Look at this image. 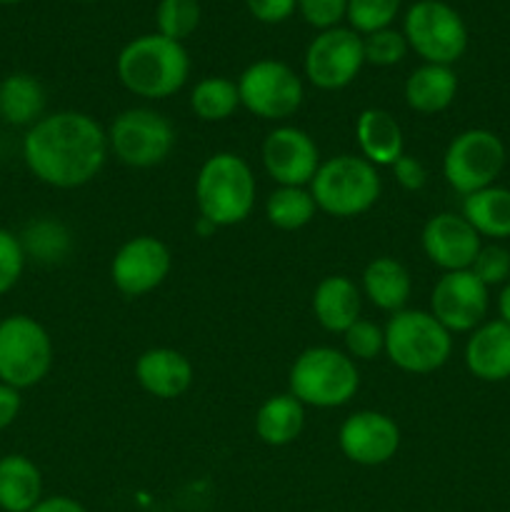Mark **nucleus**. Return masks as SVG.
Here are the masks:
<instances>
[{
  "label": "nucleus",
  "instance_id": "obj_12",
  "mask_svg": "<svg viewBox=\"0 0 510 512\" xmlns=\"http://www.w3.org/2000/svg\"><path fill=\"white\" fill-rule=\"evenodd\" d=\"M365 65L363 35L355 30H320L308 43L303 55V70L310 85L318 90H343L353 83Z\"/></svg>",
  "mask_w": 510,
  "mask_h": 512
},
{
  "label": "nucleus",
  "instance_id": "obj_21",
  "mask_svg": "<svg viewBox=\"0 0 510 512\" xmlns=\"http://www.w3.org/2000/svg\"><path fill=\"white\" fill-rule=\"evenodd\" d=\"M363 293L345 275H328L313 290V313L320 328L343 335L355 320H360Z\"/></svg>",
  "mask_w": 510,
  "mask_h": 512
},
{
  "label": "nucleus",
  "instance_id": "obj_6",
  "mask_svg": "<svg viewBox=\"0 0 510 512\" xmlns=\"http://www.w3.org/2000/svg\"><path fill=\"white\" fill-rule=\"evenodd\" d=\"M308 188L318 210H323L325 215L358 218L378 203L383 180L378 168L360 155H335L320 163Z\"/></svg>",
  "mask_w": 510,
  "mask_h": 512
},
{
  "label": "nucleus",
  "instance_id": "obj_13",
  "mask_svg": "<svg viewBox=\"0 0 510 512\" xmlns=\"http://www.w3.org/2000/svg\"><path fill=\"white\" fill-rule=\"evenodd\" d=\"M173 270L170 248L155 235H135L115 250L110 260V280L125 298L153 293Z\"/></svg>",
  "mask_w": 510,
  "mask_h": 512
},
{
  "label": "nucleus",
  "instance_id": "obj_37",
  "mask_svg": "<svg viewBox=\"0 0 510 512\" xmlns=\"http://www.w3.org/2000/svg\"><path fill=\"white\" fill-rule=\"evenodd\" d=\"M298 13L320 33V30L338 28L340 20H345L348 0H298Z\"/></svg>",
  "mask_w": 510,
  "mask_h": 512
},
{
  "label": "nucleus",
  "instance_id": "obj_14",
  "mask_svg": "<svg viewBox=\"0 0 510 512\" xmlns=\"http://www.w3.org/2000/svg\"><path fill=\"white\" fill-rule=\"evenodd\" d=\"M488 285L473 270L443 273L430 293V313L450 333H473L488 313Z\"/></svg>",
  "mask_w": 510,
  "mask_h": 512
},
{
  "label": "nucleus",
  "instance_id": "obj_20",
  "mask_svg": "<svg viewBox=\"0 0 510 512\" xmlns=\"http://www.w3.org/2000/svg\"><path fill=\"white\" fill-rule=\"evenodd\" d=\"M355 143L360 148V158L370 165H393L405 153L403 128L398 120L383 108H365L355 118Z\"/></svg>",
  "mask_w": 510,
  "mask_h": 512
},
{
  "label": "nucleus",
  "instance_id": "obj_32",
  "mask_svg": "<svg viewBox=\"0 0 510 512\" xmlns=\"http://www.w3.org/2000/svg\"><path fill=\"white\" fill-rule=\"evenodd\" d=\"M400 5H403V0H348L345 20L350 23V30L365 38L370 33H378V30L393 28Z\"/></svg>",
  "mask_w": 510,
  "mask_h": 512
},
{
  "label": "nucleus",
  "instance_id": "obj_41",
  "mask_svg": "<svg viewBox=\"0 0 510 512\" xmlns=\"http://www.w3.org/2000/svg\"><path fill=\"white\" fill-rule=\"evenodd\" d=\"M30 512H88L78 500L68 498V495H50L43 498Z\"/></svg>",
  "mask_w": 510,
  "mask_h": 512
},
{
  "label": "nucleus",
  "instance_id": "obj_35",
  "mask_svg": "<svg viewBox=\"0 0 510 512\" xmlns=\"http://www.w3.org/2000/svg\"><path fill=\"white\" fill-rule=\"evenodd\" d=\"M25 263H28V255L20 243V235L0 228V295L10 293L20 283Z\"/></svg>",
  "mask_w": 510,
  "mask_h": 512
},
{
  "label": "nucleus",
  "instance_id": "obj_19",
  "mask_svg": "<svg viewBox=\"0 0 510 512\" xmlns=\"http://www.w3.org/2000/svg\"><path fill=\"white\" fill-rule=\"evenodd\" d=\"M465 365L483 383H503L510 378V325L488 320L470 333L465 343Z\"/></svg>",
  "mask_w": 510,
  "mask_h": 512
},
{
  "label": "nucleus",
  "instance_id": "obj_2",
  "mask_svg": "<svg viewBox=\"0 0 510 512\" xmlns=\"http://www.w3.org/2000/svg\"><path fill=\"white\" fill-rule=\"evenodd\" d=\"M115 73L128 93L145 100H165L188 83L190 55L183 43L160 33L138 35L118 53Z\"/></svg>",
  "mask_w": 510,
  "mask_h": 512
},
{
  "label": "nucleus",
  "instance_id": "obj_24",
  "mask_svg": "<svg viewBox=\"0 0 510 512\" xmlns=\"http://www.w3.org/2000/svg\"><path fill=\"white\" fill-rule=\"evenodd\" d=\"M43 500V473L30 458L8 453L0 458V510L30 512Z\"/></svg>",
  "mask_w": 510,
  "mask_h": 512
},
{
  "label": "nucleus",
  "instance_id": "obj_25",
  "mask_svg": "<svg viewBox=\"0 0 510 512\" xmlns=\"http://www.w3.org/2000/svg\"><path fill=\"white\" fill-rule=\"evenodd\" d=\"M48 95L30 73H10L0 80V120L13 128H33L45 115Z\"/></svg>",
  "mask_w": 510,
  "mask_h": 512
},
{
  "label": "nucleus",
  "instance_id": "obj_29",
  "mask_svg": "<svg viewBox=\"0 0 510 512\" xmlns=\"http://www.w3.org/2000/svg\"><path fill=\"white\" fill-rule=\"evenodd\" d=\"M318 205H315L310 188H288L278 185L265 200V218L273 228L293 233L313 223Z\"/></svg>",
  "mask_w": 510,
  "mask_h": 512
},
{
  "label": "nucleus",
  "instance_id": "obj_7",
  "mask_svg": "<svg viewBox=\"0 0 510 512\" xmlns=\"http://www.w3.org/2000/svg\"><path fill=\"white\" fill-rule=\"evenodd\" d=\"M53 338L40 320L13 313L0 320V383L15 390L35 388L53 368Z\"/></svg>",
  "mask_w": 510,
  "mask_h": 512
},
{
  "label": "nucleus",
  "instance_id": "obj_42",
  "mask_svg": "<svg viewBox=\"0 0 510 512\" xmlns=\"http://www.w3.org/2000/svg\"><path fill=\"white\" fill-rule=\"evenodd\" d=\"M498 313H500V320L510 325V280L505 283V288L500 290L498 295Z\"/></svg>",
  "mask_w": 510,
  "mask_h": 512
},
{
  "label": "nucleus",
  "instance_id": "obj_31",
  "mask_svg": "<svg viewBox=\"0 0 510 512\" xmlns=\"http://www.w3.org/2000/svg\"><path fill=\"white\" fill-rule=\"evenodd\" d=\"M155 25L160 35L183 43L198 30L200 3L198 0H160L155 8Z\"/></svg>",
  "mask_w": 510,
  "mask_h": 512
},
{
  "label": "nucleus",
  "instance_id": "obj_18",
  "mask_svg": "<svg viewBox=\"0 0 510 512\" xmlns=\"http://www.w3.org/2000/svg\"><path fill=\"white\" fill-rule=\"evenodd\" d=\"M193 363L175 348H150L135 360V380L158 400H175L193 385Z\"/></svg>",
  "mask_w": 510,
  "mask_h": 512
},
{
  "label": "nucleus",
  "instance_id": "obj_28",
  "mask_svg": "<svg viewBox=\"0 0 510 512\" xmlns=\"http://www.w3.org/2000/svg\"><path fill=\"white\" fill-rule=\"evenodd\" d=\"M240 108L238 83L223 75H208L190 90V110L203 123H223Z\"/></svg>",
  "mask_w": 510,
  "mask_h": 512
},
{
  "label": "nucleus",
  "instance_id": "obj_44",
  "mask_svg": "<svg viewBox=\"0 0 510 512\" xmlns=\"http://www.w3.org/2000/svg\"><path fill=\"white\" fill-rule=\"evenodd\" d=\"M83 3H93V0H83Z\"/></svg>",
  "mask_w": 510,
  "mask_h": 512
},
{
  "label": "nucleus",
  "instance_id": "obj_34",
  "mask_svg": "<svg viewBox=\"0 0 510 512\" xmlns=\"http://www.w3.org/2000/svg\"><path fill=\"white\" fill-rule=\"evenodd\" d=\"M345 353L353 360H375L385 353V330L373 320H355L343 333Z\"/></svg>",
  "mask_w": 510,
  "mask_h": 512
},
{
  "label": "nucleus",
  "instance_id": "obj_38",
  "mask_svg": "<svg viewBox=\"0 0 510 512\" xmlns=\"http://www.w3.org/2000/svg\"><path fill=\"white\" fill-rule=\"evenodd\" d=\"M245 8L258 23H285L298 10V0H245Z\"/></svg>",
  "mask_w": 510,
  "mask_h": 512
},
{
  "label": "nucleus",
  "instance_id": "obj_9",
  "mask_svg": "<svg viewBox=\"0 0 510 512\" xmlns=\"http://www.w3.org/2000/svg\"><path fill=\"white\" fill-rule=\"evenodd\" d=\"M108 150L128 168L148 170L165 163L175 148V128L153 108H128L110 123Z\"/></svg>",
  "mask_w": 510,
  "mask_h": 512
},
{
  "label": "nucleus",
  "instance_id": "obj_23",
  "mask_svg": "<svg viewBox=\"0 0 510 512\" xmlns=\"http://www.w3.org/2000/svg\"><path fill=\"white\" fill-rule=\"evenodd\" d=\"M360 293L370 300L378 310L385 313H400L408 305L410 293H413V280H410L408 268L400 260L380 255L370 260L360 278Z\"/></svg>",
  "mask_w": 510,
  "mask_h": 512
},
{
  "label": "nucleus",
  "instance_id": "obj_39",
  "mask_svg": "<svg viewBox=\"0 0 510 512\" xmlns=\"http://www.w3.org/2000/svg\"><path fill=\"white\" fill-rule=\"evenodd\" d=\"M393 175L398 180V185L403 190H410V193H418V190L425 188L428 183V170H425L423 160L415 158V155H400L393 165Z\"/></svg>",
  "mask_w": 510,
  "mask_h": 512
},
{
  "label": "nucleus",
  "instance_id": "obj_26",
  "mask_svg": "<svg viewBox=\"0 0 510 512\" xmlns=\"http://www.w3.org/2000/svg\"><path fill=\"white\" fill-rule=\"evenodd\" d=\"M305 428V405L295 395H270L255 413V435L270 448L295 443Z\"/></svg>",
  "mask_w": 510,
  "mask_h": 512
},
{
  "label": "nucleus",
  "instance_id": "obj_27",
  "mask_svg": "<svg viewBox=\"0 0 510 512\" xmlns=\"http://www.w3.org/2000/svg\"><path fill=\"white\" fill-rule=\"evenodd\" d=\"M463 218L480 238H510V190L500 185L465 195Z\"/></svg>",
  "mask_w": 510,
  "mask_h": 512
},
{
  "label": "nucleus",
  "instance_id": "obj_40",
  "mask_svg": "<svg viewBox=\"0 0 510 512\" xmlns=\"http://www.w3.org/2000/svg\"><path fill=\"white\" fill-rule=\"evenodd\" d=\"M20 408H23V398H20V390L10 388V385L0 383V433L8 430L10 425L18 420Z\"/></svg>",
  "mask_w": 510,
  "mask_h": 512
},
{
  "label": "nucleus",
  "instance_id": "obj_8",
  "mask_svg": "<svg viewBox=\"0 0 510 512\" xmlns=\"http://www.w3.org/2000/svg\"><path fill=\"white\" fill-rule=\"evenodd\" d=\"M403 35L423 63L453 65L468 50V25L445 0H418L405 10Z\"/></svg>",
  "mask_w": 510,
  "mask_h": 512
},
{
  "label": "nucleus",
  "instance_id": "obj_4",
  "mask_svg": "<svg viewBox=\"0 0 510 512\" xmlns=\"http://www.w3.org/2000/svg\"><path fill=\"white\" fill-rule=\"evenodd\" d=\"M360 388V370L348 353L328 345L308 348L288 373V393L305 408H343Z\"/></svg>",
  "mask_w": 510,
  "mask_h": 512
},
{
  "label": "nucleus",
  "instance_id": "obj_11",
  "mask_svg": "<svg viewBox=\"0 0 510 512\" xmlns=\"http://www.w3.org/2000/svg\"><path fill=\"white\" fill-rule=\"evenodd\" d=\"M505 168V145L493 130L470 128L455 135L443 155V175L455 193L465 195L495 185Z\"/></svg>",
  "mask_w": 510,
  "mask_h": 512
},
{
  "label": "nucleus",
  "instance_id": "obj_36",
  "mask_svg": "<svg viewBox=\"0 0 510 512\" xmlns=\"http://www.w3.org/2000/svg\"><path fill=\"white\" fill-rule=\"evenodd\" d=\"M475 278L483 285H503L510 278V250L503 245H483L475 258V263L470 265Z\"/></svg>",
  "mask_w": 510,
  "mask_h": 512
},
{
  "label": "nucleus",
  "instance_id": "obj_16",
  "mask_svg": "<svg viewBox=\"0 0 510 512\" xmlns=\"http://www.w3.org/2000/svg\"><path fill=\"white\" fill-rule=\"evenodd\" d=\"M338 448L350 463L378 468L390 463L400 450V428L390 415L378 410H358L340 425Z\"/></svg>",
  "mask_w": 510,
  "mask_h": 512
},
{
  "label": "nucleus",
  "instance_id": "obj_1",
  "mask_svg": "<svg viewBox=\"0 0 510 512\" xmlns=\"http://www.w3.org/2000/svg\"><path fill=\"white\" fill-rule=\"evenodd\" d=\"M108 133L88 113L58 110L25 130L23 160L43 185L75 190L95 180L108 160Z\"/></svg>",
  "mask_w": 510,
  "mask_h": 512
},
{
  "label": "nucleus",
  "instance_id": "obj_5",
  "mask_svg": "<svg viewBox=\"0 0 510 512\" xmlns=\"http://www.w3.org/2000/svg\"><path fill=\"white\" fill-rule=\"evenodd\" d=\"M385 355L398 370L428 375L443 368L453 353V333L430 310H400L385 325Z\"/></svg>",
  "mask_w": 510,
  "mask_h": 512
},
{
  "label": "nucleus",
  "instance_id": "obj_33",
  "mask_svg": "<svg viewBox=\"0 0 510 512\" xmlns=\"http://www.w3.org/2000/svg\"><path fill=\"white\" fill-rule=\"evenodd\" d=\"M365 63L375 65V68H390L398 65L400 60L408 55V40H405L403 30L385 28L378 33H370L363 38Z\"/></svg>",
  "mask_w": 510,
  "mask_h": 512
},
{
  "label": "nucleus",
  "instance_id": "obj_3",
  "mask_svg": "<svg viewBox=\"0 0 510 512\" xmlns=\"http://www.w3.org/2000/svg\"><path fill=\"white\" fill-rule=\"evenodd\" d=\"M253 168L240 155L213 153L198 170L195 178V205L200 218L208 220L215 230L240 225L250 218L255 208Z\"/></svg>",
  "mask_w": 510,
  "mask_h": 512
},
{
  "label": "nucleus",
  "instance_id": "obj_43",
  "mask_svg": "<svg viewBox=\"0 0 510 512\" xmlns=\"http://www.w3.org/2000/svg\"><path fill=\"white\" fill-rule=\"evenodd\" d=\"M15 3H23V0H0V5H15Z\"/></svg>",
  "mask_w": 510,
  "mask_h": 512
},
{
  "label": "nucleus",
  "instance_id": "obj_22",
  "mask_svg": "<svg viewBox=\"0 0 510 512\" xmlns=\"http://www.w3.org/2000/svg\"><path fill=\"white\" fill-rule=\"evenodd\" d=\"M458 95V75L453 65L423 63L408 75L403 85V98L410 110L420 115L443 113Z\"/></svg>",
  "mask_w": 510,
  "mask_h": 512
},
{
  "label": "nucleus",
  "instance_id": "obj_30",
  "mask_svg": "<svg viewBox=\"0 0 510 512\" xmlns=\"http://www.w3.org/2000/svg\"><path fill=\"white\" fill-rule=\"evenodd\" d=\"M20 243H23L25 255H33L40 263H55L68 253L70 235L55 220H38V223H30L25 228V233L20 235Z\"/></svg>",
  "mask_w": 510,
  "mask_h": 512
},
{
  "label": "nucleus",
  "instance_id": "obj_10",
  "mask_svg": "<svg viewBox=\"0 0 510 512\" xmlns=\"http://www.w3.org/2000/svg\"><path fill=\"white\" fill-rule=\"evenodd\" d=\"M240 108L260 120H285L303 105V78L288 63L263 58L250 63L238 78Z\"/></svg>",
  "mask_w": 510,
  "mask_h": 512
},
{
  "label": "nucleus",
  "instance_id": "obj_17",
  "mask_svg": "<svg viewBox=\"0 0 510 512\" xmlns=\"http://www.w3.org/2000/svg\"><path fill=\"white\" fill-rule=\"evenodd\" d=\"M420 245H423L425 258L443 273L470 270L483 248L473 225L463 215L455 213H438L428 218L420 233Z\"/></svg>",
  "mask_w": 510,
  "mask_h": 512
},
{
  "label": "nucleus",
  "instance_id": "obj_15",
  "mask_svg": "<svg viewBox=\"0 0 510 512\" xmlns=\"http://www.w3.org/2000/svg\"><path fill=\"white\" fill-rule=\"evenodd\" d=\"M263 168L278 185L308 188L320 168V150L315 140L295 125H278L263 140Z\"/></svg>",
  "mask_w": 510,
  "mask_h": 512
}]
</instances>
